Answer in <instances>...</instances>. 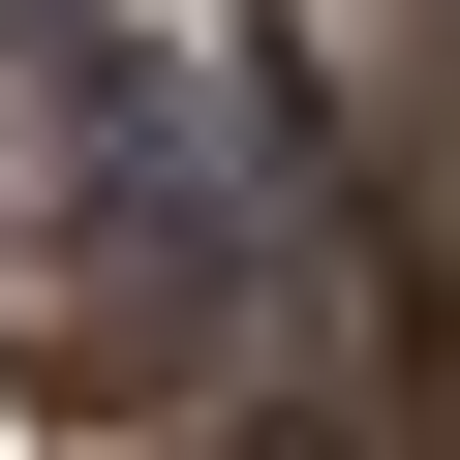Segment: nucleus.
<instances>
[{
    "instance_id": "1",
    "label": "nucleus",
    "mask_w": 460,
    "mask_h": 460,
    "mask_svg": "<svg viewBox=\"0 0 460 460\" xmlns=\"http://www.w3.org/2000/svg\"><path fill=\"white\" fill-rule=\"evenodd\" d=\"M215 460H368V429H338V399H246V429H215Z\"/></svg>"
}]
</instances>
